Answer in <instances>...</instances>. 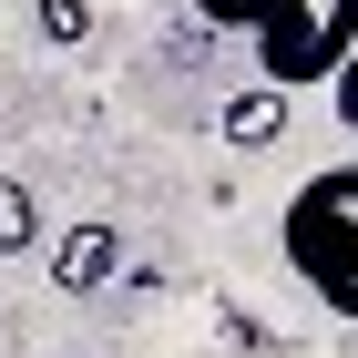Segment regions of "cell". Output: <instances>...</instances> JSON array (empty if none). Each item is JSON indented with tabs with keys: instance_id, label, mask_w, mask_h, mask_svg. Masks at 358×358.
I'll return each mask as SVG.
<instances>
[{
	"instance_id": "obj_1",
	"label": "cell",
	"mask_w": 358,
	"mask_h": 358,
	"mask_svg": "<svg viewBox=\"0 0 358 358\" xmlns=\"http://www.w3.org/2000/svg\"><path fill=\"white\" fill-rule=\"evenodd\" d=\"M194 21L246 31L276 92H317L358 52V0H194Z\"/></svg>"
},
{
	"instance_id": "obj_2",
	"label": "cell",
	"mask_w": 358,
	"mask_h": 358,
	"mask_svg": "<svg viewBox=\"0 0 358 358\" xmlns=\"http://www.w3.org/2000/svg\"><path fill=\"white\" fill-rule=\"evenodd\" d=\"M276 246L307 276V297L358 328V164L307 174V185L287 194V215H276Z\"/></svg>"
},
{
	"instance_id": "obj_3",
	"label": "cell",
	"mask_w": 358,
	"mask_h": 358,
	"mask_svg": "<svg viewBox=\"0 0 358 358\" xmlns=\"http://www.w3.org/2000/svg\"><path fill=\"white\" fill-rule=\"evenodd\" d=\"M113 266H123V236H113V225H72V236H62V256H52V276L72 287V297L113 287Z\"/></svg>"
},
{
	"instance_id": "obj_4",
	"label": "cell",
	"mask_w": 358,
	"mask_h": 358,
	"mask_svg": "<svg viewBox=\"0 0 358 358\" xmlns=\"http://www.w3.org/2000/svg\"><path fill=\"white\" fill-rule=\"evenodd\" d=\"M215 123H225V143H276L287 134V103H276V83H256V92H236Z\"/></svg>"
},
{
	"instance_id": "obj_5",
	"label": "cell",
	"mask_w": 358,
	"mask_h": 358,
	"mask_svg": "<svg viewBox=\"0 0 358 358\" xmlns=\"http://www.w3.org/2000/svg\"><path fill=\"white\" fill-rule=\"evenodd\" d=\"M31 236H41V194H31L21 174H0V256H21Z\"/></svg>"
},
{
	"instance_id": "obj_6",
	"label": "cell",
	"mask_w": 358,
	"mask_h": 358,
	"mask_svg": "<svg viewBox=\"0 0 358 358\" xmlns=\"http://www.w3.org/2000/svg\"><path fill=\"white\" fill-rule=\"evenodd\" d=\"M31 31L72 52V41H83V31H92V0H31Z\"/></svg>"
},
{
	"instance_id": "obj_7",
	"label": "cell",
	"mask_w": 358,
	"mask_h": 358,
	"mask_svg": "<svg viewBox=\"0 0 358 358\" xmlns=\"http://www.w3.org/2000/svg\"><path fill=\"white\" fill-rule=\"evenodd\" d=\"M328 103H338V123H348V143H358V52L328 72Z\"/></svg>"
}]
</instances>
